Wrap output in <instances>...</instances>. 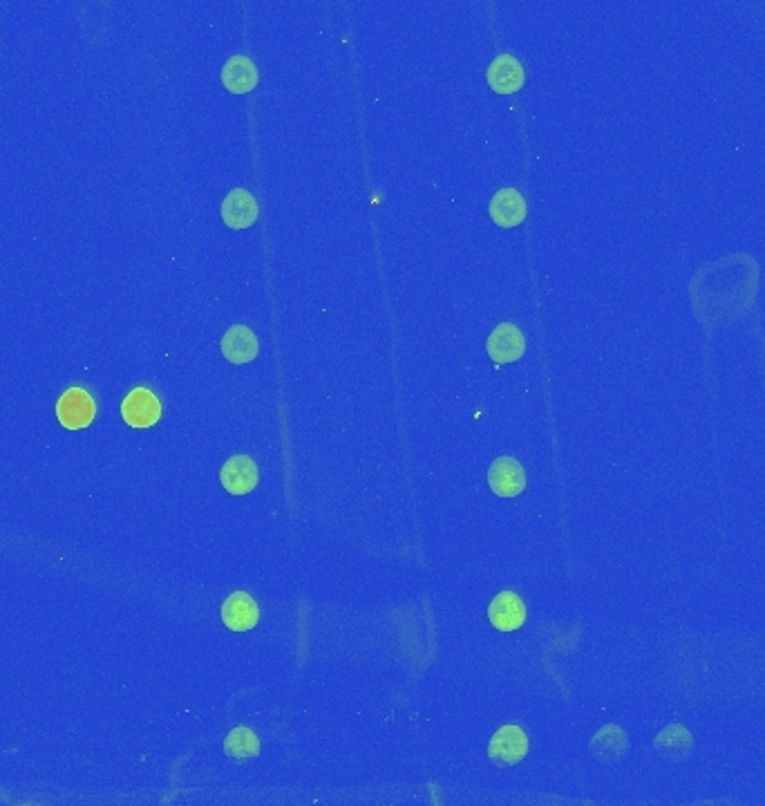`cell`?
Instances as JSON below:
<instances>
[{"mask_svg": "<svg viewBox=\"0 0 765 806\" xmlns=\"http://www.w3.org/2000/svg\"><path fill=\"white\" fill-rule=\"evenodd\" d=\"M528 755V735L519 726H502L490 737L488 757L495 766H515Z\"/></svg>", "mask_w": 765, "mask_h": 806, "instance_id": "cell-1", "label": "cell"}, {"mask_svg": "<svg viewBox=\"0 0 765 806\" xmlns=\"http://www.w3.org/2000/svg\"><path fill=\"white\" fill-rule=\"evenodd\" d=\"M56 417L68 430L88 428L97 417V403L83 388H70L56 401Z\"/></svg>", "mask_w": 765, "mask_h": 806, "instance_id": "cell-2", "label": "cell"}, {"mask_svg": "<svg viewBox=\"0 0 765 806\" xmlns=\"http://www.w3.org/2000/svg\"><path fill=\"white\" fill-rule=\"evenodd\" d=\"M488 486L499 498H517L526 489V471L515 457H497L488 468Z\"/></svg>", "mask_w": 765, "mask_h": 806, "instance_id": "cell-3", "label": "cell"}, {"mask_svg": "<svg viewBox=\"0 0 765 806\" xmlns=\"http://www.w3.org/2000/svg\"><path fill=\"white\" fill-rule=\"evenodd\" d=\"M121 417L132 428H150L162 417V403L148 388H135L121 403Z\"/></svg>", "mask_w": 765, "mask_h": 806, "instance_id": "cell-4", "label": "cell"}, {"mask_svg": "<svg viewBox=\"0 0 765 806\" xmlns=\"http://www.w3.org/2000/svg\"><path fill=\"white\" fill-rule=\"evenodd\" d=\"M220 482L231 495H247L260 482V468L249 455H233L222 464Z\"/></svg>", "mask_w": 765, "mask_h": 806, "instance_id": "cell-5", "label": "cell"}, {"mask_svg": "<svg viewBox=\"0 0 765 806\" xmlns=\"http://www.w3.org/2000/svg\"><path fill=\"white\" fill-rule=\"evenodd\" d=\"M486 350H488L490 359L499 365L513 363L524 356L526 339L517 325L502 323V325H497L493 332H490L488 341H486Z\"/></svg>", "mask_w": 765, "mask_h": 806, "instance_id": "cell-6", "label": "cell"}, {"mask_svg": "<svg viewBox=\"0 0 765 806\" xmlns=\"http://www.w3.org/2000/svg\"><path fill=\"white\" fill-rule=\"evenodd\" d=\"M486 81L497 95H515L517 90L524 88L526 81L524 65L519 63V59L513 54H499L497 59L488 65Z\"/></svg>", "mask_w": 765, "mask_h": 806, "instance_id": "cell-7", "label": "cell"}, {"mask_svg": "<svg viewBox=\"0 0 765 806\" xmlns=\"http://www.w3.org/2000/svg\"><path fill=\"white\" fill-rule=\"evenodd\" d=\"M220 215L226 227L231 229H249L258 222L260 206L258 200L247 189H233L226 198L222 200Z\"/></svg>", "mask_w": 765, "mask_h": 806, "instance_id": "cell-8", "label": "cell"}, {"mask_svg": "<svg viewBox=\"0 0 765 806\" xmlns=\"http://www.w3.org/2000/svg\"><path fill=\"white\" fill-rule=\"evenodd\" d=\"M488 213L497 227L502 229H513L519 227L526 220V213H528V206L524 195L519 193L517 189H499L493 198H490L488 204Z\"/></svg>", "mask_w": 765, "mask_h": 806, "instance_id": "cell-9", "label": "cell"}, {"mask_svg": "<svg viewBox=\"0 0 765 806\" xmlns=\"http://www.w3.org/2000/svg\"><path fill=\"white\" fill-rule=\"evenodd\" d=\"M220 350L226 361L235 365L251 363L260 352V341L251 327L247 325H233L224 332L220 341Z\"/></svg>", "mask_w": 765, "mask_h": 806, "instance_id": "cell-10", "label": "cell"}, {"mask_svg": "<svg viewBox=\"0 0 765 806\" xmlns=\"http://www.w3.org/2000/svg\"><path fill=\"white\" fill-rule=\"evenodd\" d=\"M260 621L258 603L247 592H235L222 603V623L231 632H249Z\"/></svg>", "mask_w": 765, "mask_h": 806, "instance_id": "cell-11", "label": "cell"}, {"mask_svg": "<svg viewBox=\"0 0 765 806\" xmlns=\"http://www.w3.org/2000/svg\"><path fill=\"white\" fill-rule=\"evenodd\" d=\"M490 625L499 632H515L526 623V605L515 592H502L488 607Z\"/></svg>", "mask_w": 765, "mask_h": 806, "instance_id": "cell-12", "label": "cell"}, {"mask_svg": "<svg viewBox=\"0 0 765 806\" xmlns=\"http://www.w3.org/2000/svg\"><path fill=\"white\" fill-rule=\"evenodd\" d=\"M258 81V68H255V63L249 56L235 54L222 65V86L233 92V95H247V92L255 90Z\"/></svg>", "mask_w": 765, "mask_h": 806, "instance_id": "cell-13", "label": "cell"}, {"mask_svg": "<svg viewBox=\"0 0 765 806\" xmlns=\"http://www.w3.org/2000/svg\"><path fill=\"white\" fill-rule=\"evenodd\" d=\"M627 751H629L627 735L622 733V728L613 726V724L598 730V733H595V737L591 739L593 757H598L600 762H604V764L620 762V759L627 755Z\"/></svg>", "mask_w": 765, "mask_h": 806, "instance_id": "cell-14", "label": "cell"}, {"mask_svg": "<svg viewBox=\"0 0 765 806\" xmlns=\"http://www.w3.org/2000/svg\"><path fill=\"white\" fill-rule=\"evenodd\" d=\"M654 746L660 755L669 759V762H683V759L692 755L694 751V739L685 726L672 724L660 730Z\"/></svg>", "mask_w": 765, "mask_h": 806, "instance_id": "cell-15", "label": "cell"}, {"mask_svg": "<svg viewBox=\"0 0 765 806\" xmlns=\"http://www.w3.org/2000/svg\"><path fill=\"white\" fill-rule=\"evenodd\" d=\"M224 753L231 759H253L260 755V739L253 730L238 726L224 739Z\"/></svg>", "mask_w": 765, "mask_h": 806, "instance_id": "cell-16", "label": "cell"}]
</instances>
